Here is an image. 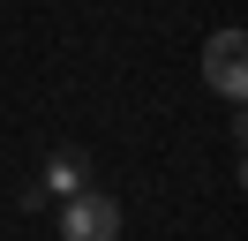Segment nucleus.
Returning <instances> with one entry per match:
<instances>
[{"mask_svg": "<svg viewBox=\"0 0 248 241\" xmlns=\"http://www.w3.org/2000/svg\"><path fill=\"white\" fill-rule=\"evenodd\" d=\"M38 189H46V196H76V189H83V166H76V158L61 151V158L46 166V181H38Z\"/></svg>", "mask_w": 248, "mask_h": 241, "instance_id": "nucleus-3", "label": "nucleus"}, {"mask_svg": "<svg viewBox=\"0 0 248 241\" xmlns=\"http://www.w3.org/2000/svg\"><path fill=\"white\" fill-rule=\"evenodd\" d=\"M203 83H211L218 98H241V90H248V38L233 23L203 38Z\"/></svg>", "mask_w": 248, "mask_h": 241, "instance_id": "nucleus-2", "label": "nucleus"}, {"mask_svg": "<svg viewBox=\"0 0 248 241\" xmlns=\"http://www.w3.org/2000/svg\"><path fill=\"white\" fill-rule=\"evenodd\" d=\"M61 241H121V204L98 189L61 196Z\"/></svg>", "mask_w": 248, "mask_h": 241, "instance_id": "nucleus-1", "label": "nucleus"}]
</instances>
